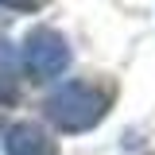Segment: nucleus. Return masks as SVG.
I'll use <instances>...</instances> for the list:
<instances>
[{"label": "nucleus", "instance_id": "obj_1", "mask_svg": "<svg viewBox=\"0 0 155 155\" xmlns=\"http://www.w3.org/2000/svg\"><path fill=\"white\" fill-rule=\"evenodd\" d=\"M113 101H116V85L81 78V81H66L62 89H54L47 97L43 113L58 132H89L105 120Z\"/></svg>", "mask_w": 155, "mask_h": 155}, {"label": "nucleus", "instance_id": "obj_2", "mask_svg": "<svg viewBox=\"0 0 155 155\" xmlns=\"http://www.w3.org/2000/svg\"><path fill=\"white\" fill-rule=\"evenodd\" d=\"M70 66V47L54 27H31L23 39V70L31 81H51Z\"/></svg>", "mask_w": 155, "mask_h": 155}, {"label": "nucleus", "instance_id": "obj_3", "mask_svg": "<svg viewBox=\"0 0 155 155\" xmlns=\"http://www.w3.org/2000/svg\"><path fill=\"white\" fill-rule=\"evenodd\" d=\"M4 155H58V143L35 120H19L4 132Z\"/></svg>", "mask_w": 155, "mask_h": 155}, {"label": "nucleus", "instance_id": "obj_4", "mask_svg": "<svg viewBox=\"0 0 155 155\" xmlns=\"http://www.w3.org/2000/svg\"><path fill=\"white\" fill-rule=\"evenodd\" d=\"M16 97H19L16 78H12V70H8V66H0V105H12Z\"/></svg>", "mask_w": 155, "mask_h": 155}, {"label": "nucleus", "instance_id": "obj_5", "mask_svg": "<svg viewBox=\"0 0 155 155\" xmlns=\"http://www.w3.org/2000/svg\"><path fill=\"white\" fill-rule=\"evenodd\" d=\"M4 8H16V12H39L47 0H0Z\"/></svg>", "mask_w": 155, "mask_h": 155}]
</instances>
